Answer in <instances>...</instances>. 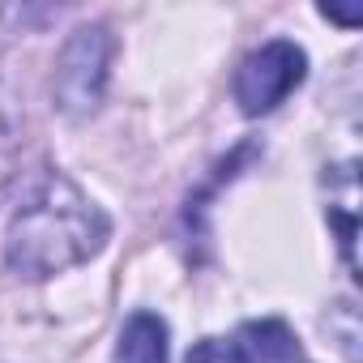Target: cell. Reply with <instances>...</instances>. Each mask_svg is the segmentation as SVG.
<instances>
[{"instance_id":"cell-2","label":"cell","mask_w":363,"mask_h":363,"mask_svg":"<svg viewBox=\"0 0 363 363\" xmlns=\"http://www.w3.org/2000/svg\"><path fill=\"white\" fill-rule=\"evenodd\" d=\"M303 73H308V60H303V52H299L295 43H286V39L265 43V48L252 52V56L240 65V73H235V103H240V111H244V116H265V111H274V107L303 82Z\"/></svg>"},{"instance_id":"cell-3","label":"cell","mask_w":363,"mask_h":363,"mask_svg":"<svg viewBox=\"0 0 363 363\" xmlns=\"http://www.w3.org/2000/svg\"><path fill=\"white\" fill-rule=\"evenodd\" d=\"M107 60H111V39L103 26H86L73 35L56 69V99L65 111L82 116L99 103L103 82H107Z\"/></svg>"},{"instance_id":"cell-4","label":"cell","mask_w":363,"mask_h":363,"mask_svg":"<svg viewBox=\"0 0 363 363\" xmlns=\"http://www.w3.org/2000/svg\"><path fill=\"white\" fill-rule=\"evenodd\" d=\"M116 363H167V325L154 312L128 316L116 346Z\"/></svg>"},{"instance_id":"cell-6","label":"cell","mask_w":363,"mask_h":363,"mask_svg":"<svg viewBox=\"0 0 363 363\" xmlns=\"http://www.w3.org/2000/svg\"><path fill=\"white\" fill-rule=\"evenodd\" d=\"M189 363H248V354L240 350V342H223V337H206L193 346Z\"/></svg>"},{"instance_id":"cell-1","label":"cell","mask_w":363,"mask_h":363,"mask_svg":"<svg viewBox=\"0 0 363 363\" xmlns=\"http://www.w3.org/2000/svg\"><path fill=\"white\" fill-rule=\"evenodd\" d=\"M107 240L103 210L69 179L52 175L26 197L5 235V261L22 278H52L90 261Z\"/></svg>"},{"instance_id":"cell-7","label":"cell","mask_w":363,"mask_h":363,"mask_svg":"<svg viewBox=\"0 0 363 363\" xmlns=\"http://www.w3.org/2000/svg\"><path fill=\"white\" fill-rule=\"evenodd\" d=\"M320 13H325L329 22H342V26H354V22H359V9H333V5H325Z\"/></svg>"},{"instance_id":"cell-5","label":"cell","mask_w":363,"mask_h":363,"mask_svg":"<svg viewBox=\"0 0 363 363\" xmlns=\"http://www.w3.org/2000/svg\"><path fill=\"white\" fill-rule=\"evenodd\" d=\"M240 350L248 354V363H282V359H295V337L282 320H261V325H244L240 329Z\"/></svg>"}]
</instances>
